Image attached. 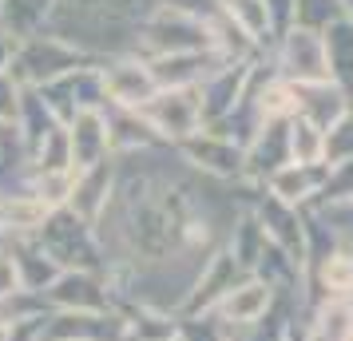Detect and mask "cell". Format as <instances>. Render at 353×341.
Listing matches in <instances>:
<instances>
[{
  "mask_svg": "<svg viewBox=\"0 0 353 341\" xmlns=\"http://www.w3.org/2000/svg\"><path fill=\"white\" fill-rule=\"evenodd\" d=\"M147 119V127H155L167 139H187L199 127V115H203V99H194L191 87H171V92H155L151 103L139 107Z\"/></svg>",
  "mask_w": 353,
  "mask_h": 341,
  "instance_id": "1",
  "label": "cell"
},
{
  "mask_svg": "<svg viewBox=\"0 0 353 341\" xmlns=\"http://www.w3.org/2000/svg\"><path fill=\"white\" fill-rule=\"evenodd\" d=\"M258 112L266 119H290L302 112V92L294 83H266L258 92Z\"/></svg>",
  "mask_w": 353,
  "mask_h": 341,
  "instance_id": "10",
  "label": "cell"
},
{
  "mask_svg": "<svg viewBox=\"0 0 353 341\" xmlns=\"http://www.w3.org/2000/svg\"><path fill=\"white\" fill-rule=\"evenodd\" d=\"M282 64H286V76L298 83H325L334 76V68H330V48H325V40L314 32H290L286 40V52H282Z\"/></svg>",
  "mask_w": 353,
  "mask_h": 341,
  "instance_id": "2",
  "label": "cell"
},
{
  "mask_svg": "<svg viewBox=\"0 0 353 341\" xmlns=\"http://www.w3.org/2000/svg\"><path fill=\"white\" fill-rule=\"evenodd\" d=\"M270 306H274V286H266L262 278H246V282L230 286V290L214 302V313H219L226 325H239V329H246V325L262 322Z\"/></svg>",
  "mask_w": 353,
  "mask_h": 341,
  "instance_id": "3",
  "label": "cell"
},
{
  "mask_svg": "<svg viewBox=\"0 0 353 341\" xmlns=\"http://www.w3.org/2000/svg\"><path fill=\"white\" fill-rule=\"evenodd\" d=\"M325 151H330V139H325V131L318 123L294 119L286 127V155L294 167H318L325 159Z\"/></svg>",
  "mask_w": 353,
  "mask_h": 341,
  "instance_id": "7",
  "label": "cell"
},
{
  "mask_svg": "<svg viewBox=\"0 0 353 341\" xmlns=\"http://www.w3.org/2000/svg\"><path fill=\"white\" fill-rule=\"evenodd\" d=\"M199 167H207V171H219V175H230V171H239V151L223 139H203V143H187Z\"/></svg>",
  "mask_w": 353,
  "mask_h": 341,
  "instance_id": "12",
  "label": "cell"
},
{
  "mask_svg": "<svg viewBox=\"0 0 353 341\" xmlns=\"http://www.w3.org/2000/svg\"><path fill=\"white\" fill-rule=\"evenodd\" d=\"M52 211L36 195H8L0 203V230L4 234H32L48 227Z\"/></svg>",
  "mask_w": 353,
  "mask_h": 341,
  "instance_id": "6",
  "label": "cell"
},
{
  "mask_svg": "<svg viewBox=\"0 0 353 341\" xmlns=\"http://www.w3.org/2000/svg\"><path fill=\"white\" fill-rule=\"evenodd\" d=\"M17 87H12V80H4L0 76V123H8L12 115H17Z\"/></svg>",
  "mask_w": 353,
  "mask_h": 341,
  "instance_id": "15",
  "label": "cell"
},
{
  "mask_svg": "<svg viewBox=\"0 0 353 341\" xmlns=\"http://www.w3.org/2000/svg\"><path fill=\"white\" fill-rule=\"evenodd\" d=\"M48 211H60L76 198V171H40L36 175V191H32Z\"/></svg>",
  "mask_w": 353,
  "mask_h": 341,
  "instance_id": "9",
  "label": "cell"
},
{
  "mask_svg": "<svg viewBox=\"0 0 353 341\" xmlns=\"http://www.w3.org/2000/svg\"><path fill=\"white\" fill-rule=\"evenodd\" d=\"M321 286L330 298H350L353 293V254H325L321 258Z\"/></svg>",
  "mask_w": 353,
  "mask_h": 341,
  "instance_id": "13",
  "label": "cell"
},
{
  "mask_svg": "<svg viewBox=\"0 0 353 341\" xmlns=\"http://www.w3.org/2000/svg\"><path fill=\"white\" fill-rule=\"evenodd\" d=\"M155 76H151V68L143 64H112L103 72V96L119 103V107H128V112H139L143 103L155 99Z\"/></svg>",
  "mask_w": 353,
  "mask_h": 341,
  "instance_id": "4",
  "label": "cell"
},
{
  "mask_svg": "<svg viewBox=\"0 0 353 341\" xmlns=\"http://www.w3.org/2000/svg\"><path fill=\"white\" fill-rule=\"evenodd\" d=\"M310 167H282V171H274L270 175V191H274V203H282V207H294V203H302L310 191H314V179L305 175Z\"/></svg>",
  "mask_w": 353,
  "mask_h": 341,
  "instance_id": "11",
  "label": "cell"
},
{
  "mask_svg": "<svg viewBox=\"0 0 353 341\" xmlns=\"http://www.w3.org/2000/svg\"><path fill=\"white\" fill-rule=\"evenodd\" d=\"M8 64V44H4V40H0V68Z\"/></svg>",
  "mask_w": 353,
  "mask_h": 341,
  "instance_id": "16",
  "label": "cell"
},
{
  "mask_svg": "<svg viewBox=\"0 0 353 341\" xmlns=\"http://www.w3.org/2000/svg\"><path fill=\"white\" fill-rule=\"evenodd\" d=\"M314 341H353V302L325 298L314 313Z\"/></svg>",
  "mask_w": 353,
  "mask_h": 341,
  "instance_id": "8",
  "label": "cell"
},
{
  "mask_svg": "<svg viewBox=\"0 0 353 341\" xmlns=\"http://www.w3.org/2000/svg\"><path fill=\"white\" fill-rule=\"evenodd\" d=\"M20 290H24V282H20L17 250H4V246H0V302L12 298V293H20Z\"/></svg>",
  "mask_w": 353,
  "mask_h": 341,
  "instance_id": "14",
  "label": "cell"
},
{
  "mask_svg": "<svg viewBox=\"0 0 353 341\" xmlns=\"http://www.w3.org/2000/svg\"><path fill=\"white\" fill-rule=\"evenodd\" d=\"M48 298L56 306L76 309V313H99V309H108V293L99 290L88 274H64L60 282L48 286Z\"/></svg>",
  "mask_w": 353,
  "mask_h": 341,
  "instance_id": "5",
  "label": "cell"
}]
</instances>
